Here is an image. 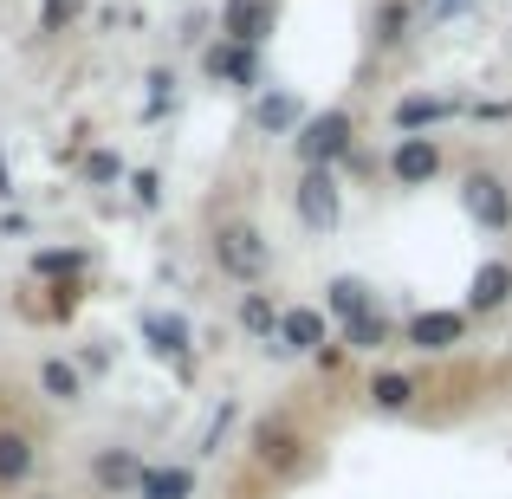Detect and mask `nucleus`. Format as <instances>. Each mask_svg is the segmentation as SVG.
Segmentation results:
<instances>
[{
  "label": "nucleus",
  "instance_id": "nucleus-1",
  "mask_svg": "<svg viewBox=\"0 0 512 499\" xmlns=\"http://www.w3.org/2000/svg\"><path fill=\"white\" fill-rule=\"evenodd\" d=\"M214 266H221L234 286H260L273 273V247L253 221H221L214 227Z\"/></svg>",
  "mask_w": 512,
  "mask_h": 499
},
{
  "label": "nucleus",
  "instance_id": "nucleus-2",
  "mask_svg": "<svg viewBox=\"0 0 512 499\" xmlns=\"http://www.w3.org/2000/svg\"><path fill=\"white\" fill-rule=\"evenodd\" d=\"M292 214H299L305 234H338L344 221V195L331 169H299V188H292Z\"/></svg>",
  "mask_w": 512,
  "mask_h": 499
},
{
  "label": "nucleus",
  "instance_id": "nucleus-3",
  "mask_svg": "<svg viewBox=\"0 0 512 499\" xmlns=\"http://www.w3.org/2000/svg\"><path fill=\"white\" fill-rule=\"evenodd\" d=\"M350 111H318V117H305L299 130H292V150H299V169H331L338 156L350 150Z\"/></svg>",
  "mask_w": 512,
  "mask_h": 499
},
{
  "label": "nucleus",
  "instance_id": "nucleus-4",
  "mask_svg": "<svg viewBox=\"0 0 512 499\" xmlns=\"http://www.w3.org/2000/svg\"><path fill=\"white\" fill-rule=\"evenodd\" d=\"M461 208L474 214L487 234H512V188L500 182V175H487V169L461 175Z\"/></svg>",
  "mask_w": 512,
  "mask_h": 499
},
{
  "label": "nucleus",
  "instance_id": "nucleus-5",
  "mask_svg": "<svg viewBox=\"0 0 512 499\" xmlns=\"http://www.w3.org/2000/svg\"><path fill=\"white\" fill-rule=\"evenodd\" d=\"M325 344H331V312H318V305H286V312H279V337H273V350H299V357H318Z\"/></svg>",
  "mask_w": 512,
  "mask_h": 499
},
{
  "label": "nucleus",
  "instance_id": "nucleus-6",
  "mask_svg": "<svg viewBox=\"0 0 512 499\" xmlns=\"http://www.w3.org/2000/svg\"><path fill=\"white\" fill-rule=\"evenodd\" d=\"M201 65H208L214 85H234V91L260 85V46H240V39H214V46L201 52Z\"/></svg>",
  "mask_w": 512,
  "mask_h": 499
},
{
  "label": "nucleus",
  "instance_id": "nucleus-7",
  "mask_svg": "<svg viewBox=\"0 0 512 499\" xmlns=\"http://www.w3.org/2000/svg\"><path fill=\"white\" fill-rule=\"evenodd\" d=\"M253 461H260L266 474H292V467L305 461V435H299L292 422H279V415H273V422L253 428Z\"/></svg>",
  "mask_w": 512,
  "mask_h": 499
},
{
  "label": "nucleus",
  "instance_id": "nucleus-8",
  "mask_svg": "<svg viewBox=\"0 0 512 499\" xmlns=\"http://www.w3.org/2000/svg\"><path fill=\"white\" fill-rule=\"evenodd\" d=\"M461 337H467V312H409V325H402V344L428 350V357L454 350Z\"/></svg>",
  "mask_w": 512,
  "mask_h": 499
},
{
  "label": "nucleus",
  "instance_id": "nucleus-9",
  "mask_svg": "<svg viewBox=\"0 0 512 499\" xmlns=\"http://www.w3.org/2000/svg\"><path fill=\"white\" fill-rule=\"evenodd\" d=\"M389 175H396L402 188H428L441 175V143L435 137H396V150H389Z\"/></svg>",
  "mask_w": 512,
  "mask_h": 499
},
{
  "label": "nucleus",
  "instance_id": "nucleus-10",
  "mask_svg": "<svg viewBox=\"0 0 512 499\" xmlns=\"http://www.w3.org/2000/svg\"><path fill=\"white\" fill-rule=\"evenodd\" d=\"M279 20V0H227L221 7V39H240V46H266Z\"/></svg>",
  "mask_w": 512,
  "mask_h": 499
},
{
  "label": "nucleus",
  "instance_id": "nucleus-11",
  "mask_svg": "<svg viewBox=\"0 0 512 499\" xmlns=\"http://www.w3.org/2000/svg\"><path fill=\"white\" fill-rule=\"evenodd\" d=\"M454 111H461L454 98H402L396 111H389V124H396V137H428V130L448 124Z\"/></svg>",
  "mask_w": 512,
  "mask_h": 499
},
{
  "label": "nucleus",
  "instance_id": "nucleus-12",
  "mask_svg": "<svg viewBox=\"0 0 512 499\" xmlns=\"http://www.w3.org/2000/svg\"><path fill=\"white\" fill-rule=\"evenodd\" d=\"M506 299H512V266H506V260H487V266L474 273V286H467V318L500 312Z\"/></svg>",
  "mask_w": 512,
  "mask_h": 499
},
{
  "label": "nucleus",
  "instance_id": "nucleus-13",
  "mask_svg": "<svg viewBox=\"0 0 512 499\" xmlns=\"http://www.w3.org/2000/svg\"><path fill=\"white\" fill-rule=\"evenodd\" d=\"M325 312L338 318V325H357V318H370L376 312V292L363 286V279H350V273H338L325 286Z\"/></svg>",
  "mask_w": 512,
  "mask_h": 499
},
{
  "label": "nucleus",
  "instance_id": "nucleus-14",
  "mask_svg": "<svg viewBox=\"0 0 512 499\" xmlns=\"http://www.w3.org/2000/svg\"><path fill=\"white\" fill-rule=\"evenodd\" d=\"M143 467H150V461H137V454H130V448H104L98 461H91V480H98L104 493H137Z\"/></svg>",
  "mask_w": 512,
  "mask_h": 499
},
{
  "label": "nucleus",
  "instance_id": "nucleus-15",
  "mask_svg": "<svg viewBox=\"0 0 512 499\" xmlns=\"http://www.w3.org/2000/svg\"><path fill=\"white\" fill-rule=\"evenodd\" d=\"M39 467V448L33 435H20V428H0V487H26Z\"/></svg>",
  "mask_w": 512,
  "mask_h": 499
},
{
  "label": "nucleus",
  "instance_id": "nucleus-16",
  "mask_svg": "<svg viewBox=\"0 0 512 499\" xmlns=\"http://www.w3.org/2000/svg\"><path fill=\"white\" fill-rule=\"evenodd\" d=\"M299 124H305V111H299V98H292V91H260V98H253V130L286 137V130H299Z\"/></svg>",
  "mask_w": 512,
  "mask_h": 499
},
{
  "label": "nucleus",
  "instance_id": "nucleus-17",
  "mask_svg": "<svg viewBox=\"0 0 512 499\" xmlns=\"http://www.w3.org/2000/svg\"><path fill=\"white\" fill-rule=\"evenodd\" d=\"M415 396H422V383H415L409 370H376L370 376V409H383V415L415 409Z\"/></svg>",
  "mask_w": 512,
  "mask_h": 499
},
{
  "label": "nucleus",
  "instance_id": "nucleus-18",
  "mask_svg": "<svg viewBox=\"0 0 512 499\" xmlns=\"http://www.w3.org/2000/svg\"><path fill=\"white\" fill-rule=\"evenodd\" d=\"M143 337L156 357H188V318L182 312H143Z\"/></svg>",
  "mask_w": 512,
  "mask_h": 499
},
{
  "label": "nucleus",
  "instance_id": "nucleus-19",
  "mask_svg": "<svg viewBox=\"0 0 512 499\" xmlns=\"http://www.w3.org/2000/svg\"><path fill=\"white\" fill-rule=\"evenodd\" d=\"M137 499H195V474L188 467H143Z\"/></svg>",
  "mask_w": 512,
  "mask_h": 499
},
{
  "label": "nucleus",
  "instance_id": "nucleus-20",
  "mask_svg": "<svg viewBox=\"0 0 512 499\" xmlns=\"http://www.w3.org/2000/svg\"><path fill=\"white\" fill-rule=\"evenodd\" d=\"M39 389H46L52 402H78V396H85V370L65 363V357H46V363H39Z\"/></svg>",
  "mask_w": 512,
  "mask_h": 499
},
{
  "label": "nucleus",
  "instance_id": "nucleus-21",
  "mask_svg": "<svg viewBox=\"0 0 512 499\" xmlns=\"http://www.w3.org/2000/svg\"><path fill=\"white\" fill-rule=\"evenodd\" d=\"M240 325H247L253 337H266V344H273V337H279V305L266 299V292H247V299H240Z\"/></svg>",
  "mask_w": 512,
  "mask_h": 499
},
{
  "label": "nucleus",
  "instance_id": "nucleus-22",
  "mask_svg": "<svg viewBox=\"0 0 512 499\" xmlns=\"http://www.w3.org/2000/svg\"><path fill=\"white\" fill-rule=\"evenodd\" d=\"M389 337H396V325H389L383 312H370V318H357V325H344V344H350V350H383Z\"/></svg>",
  "mask_w": 512,
  "mask_h": 499
},
{
  "label": "nucleus",
  "instance_id": "nucleus-23",
  "mask_svg": "<svg viewBox=\"0 0 512 499\" xmlns=\"http://www.w3.org/2000/svg\"><path fill=\"white\" fill-rule=\"evenodd\" d=\"M85 266H91V253L65 247V253H39V260H33V273H39V279H78Z\"/></svg>",
  "mask_w": 512,
  "mask_h": 499
},
{
  "label": "nucleus",
  "instance_id": "nucleus-24",
  "mask_svg": "<svg viewBox=\"0 0 512 499\" xmlns=\"http://www.w3.org/2000/svg\"><path fill=\"white\" fill-rule=\"evenodd\" d=\"M85 182H98V188L124 182V156H117V150H91L85 156Z\"/></svg>",
  "mask_w": 512,
  "mask_h": 499
},
{
  "label": "nucleus",
  "instance_id": "nucleus-25",
  "mask_svg": "<svg viewBox=\"0 0 512 499\" xmlns=\"http://www.w3.org/2000/svg\"><path fill=\"white\" fill-rule=\"evenodd\" d=\"M402 33H409V0H383V13H376V39L396 46Z\"/></svg>",
  "mask_w": 512,
  "mask_h": 499
},
{
  "label": "nucleus",
  "instance_id": "nucleus-26",
  "mask_svg": "<svg viewBox=\"0 0 512 499\" xmlns=\"http://www.w3.org/2000/svg\"><path fill=\"white\" fill-rule=\"evenodd\" d=\"M78 7H85V0H46V7H39V33H65V26L78 20Z\"/></svg>",
  "mask_w": 512,
  "mask_h": 499
},
{
  "label": "nucleus",
  "instance_id": "nucleus-27",
  "mask_svg": "<svg viewBox=\"0 0 512 499\" xmlns=\"http://www.w3.org/2000/svg\"><path fill=\"white\" fill-rule=\"evenodd\" d=\"M130 195H137L143 208H156V169H137V175H130Z\"/></svg>",
  "mask_w": 512,
  "mask_h": 499
},
{
  "label": "nucleus",
  "instance_id": "nucleus-28",
  "mask_svg": "<svg viewBox=\"0 0 512 499\" xmlns=\"http://www.w3.org/2000/svg\"><path fill=\"white\" fill-rule=\"evenodd\" d=\"M461 7H474V0H435V13H461Z\"/></svg>",
  "mask_w": 512,
  "mask_h": 499
},
{
  "label": "nucleus",
  "instance_id": "nucleus-29",
  "mask_svg": "<svg viewBox=\"0 0 512 499\" xmlns=\"http://www.w3.org/2000/svg\"><path fill=\"white\" fill-rule=\"evenodd\" d=\"M0 195H13V182H7V156H0Z\"/></svg>",
  "mask_w": 512,
  "mask_h": 499
}]
</instances>
